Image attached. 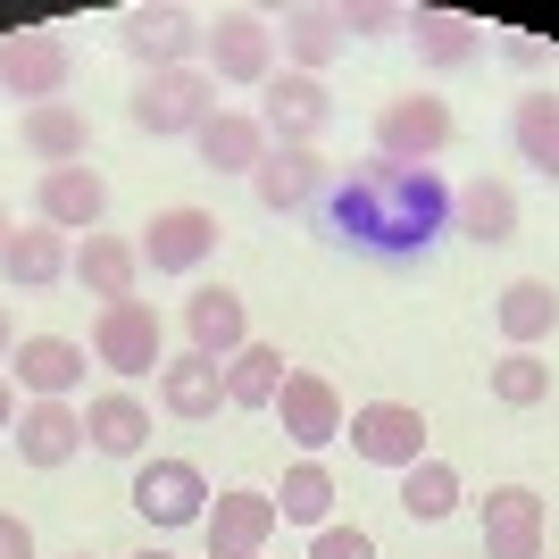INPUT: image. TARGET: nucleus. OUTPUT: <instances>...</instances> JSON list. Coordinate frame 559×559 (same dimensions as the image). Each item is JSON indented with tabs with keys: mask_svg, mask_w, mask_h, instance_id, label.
I'll return each instance as SVG.
<instances>
[{
	"mask_svg": "<svg viewBox=\"0 0 559 559\" xmlns=\"http://www.w3.org/2000/svg\"><path fill=\"white\" fill-rule=\"evenodd\" d=\"M510 142H518V159L535 167V176H551V185H559V93H551V84L518 100V117H510Z\"/></svg>",
	"mask_w": 559,
	"mask_h": 559,
	"instance_id": "31",
	"label": "nucleus"
},
{
	"mask_svg": "<svg viewBox=\"0 0 559 559\" xmlns=\"http://www.w3.org/2000/svg\"><path fill=\"white\" fill-rule=\"evenodd\" d=\"M93 359L109 376H159L167 368V334H159V309L151 301H109L93 318Z\"/></svg>",
	"mask_w": 559,
	"mask_h": 559,
	"instance_id": "8",
	"label": "nucleus"
},
{
	"mask_svg": "<svg viewBox=\"0 0 559 559\" xmlns=\"http://www.w3.org/2000/svg\"><path fill=\"white\" fill-rule=\"evenodd\" d=\"M460 501H467V492H460V467H451V460H435V451H426L418 467H401V510L418 518V526H443Z\"/></svg>",
	"mask_w": 559,
	"mask_h": 559,
	"instance_id": "32",
	"label": "nucleus"
},
{
	"mask_svg": "<svg viewBox=\"0 0 559 559\" xmlns=\"http://www.w3.org/2000/svg\"><path fill=\"white\" fill-rule=\"evenodd\" d=\"M9 343H17V334H9V309H0V359H9Z\"/></svg>",
	"mask_w": 559,
	"mask_h": 559,
	"instance_id": "40",
	"label": "nucleus"
},
{
	"mask_svg": "<svg viewBox=\"0 0 559 559\" xmlns=\"http://www.w3.org/2000/svg\"><path fill=\"white\" fill-rule=\"evenodd\" d=\"M409 25V9H384V0H343V43H384V34H401Z\"/></svg>",
	"mask_w": 559,
	"mask_h": 559,
	"instance_id": "35",
	"label": "nucleus"
},
{
	"mask_svg": "<svg viewBox=\"0 0 559 559\" xmlns=\"http://www.w3.org/2000/svg\"><path fill=\"white\" fill-rule=\"evenodd\" d=\"M485 384H492V401H501V409H535V401L551 393V368H543L535 350H501Z\"/></svg>",
	"mask_w": 559,
	"mask_h": 559,
	"instance_id": "34",
	"label": "nucleus"
},
{
	"mask_svg": "<svg viewBox=\"0 0 559 559\" xmlns=\"http://www.w3.org/2000/svg\"><path fill=\"white\" fill-rule=\"evenodd\" d=\"M267 535H276V492H251V485L217 492L210 518H201L210 559H267Z\"/></svg>",
	"mask_w": 559,
	"mask_h": 559,
	"instance_id": "13",
	"label": "nucleus"
},
{
	"mask_svg": "<svg viewBox=\"0 0 559 559\" xmlns=\"http://www.w3.org/2000/svg\"><path fill=\"white\" fill-rule=\"evenodd\" d=\"M343 435H350V451H359L368 467H393V476L426 460V418L409 409V401H359V409L343 418Z\"/></svg>",
	"mask_w": 559,
	"mask_h": 559,
	"instance_id": "11",
	"label": "nucleus"
},
{
	"mask_svg": "<svg viewBox=\"0 0 559 559\" xmlns=\"http://www.w3.org/2000/svg\"><path fill=\"white\" fill-rule=\"evenodd\" d=\"M84 443H93L100 460H142V443H151V409H142V393H126V384L93 393V401H84Z\"/></svg>",
	"mask_w": 559,
	"mask_h": 559,
	"instance_id": "21",
	"label": "nucleus"
},
{
	"mask_svg": "<svg viewBox=\"0 0 559 559\" xmlns=\"http://www.w3.org/2000/svg\"><path fill=\"white\" fill-rule=\"evenodd\" d=\"M267 418H276L284 435H293V443H301L309 460H318V451H326L334 435H343V418H350V409H343V393H334V384H326L318 368H284V393H276V409H267Z\"/></svg>",
	"mask_w": 559,
	"mask_h": 559,
	"instance_id": "12",
	"label": "nucleus"
},
{
	"mask_svg": "<svg viewBox=\"0 0 559 559\" xmlns=\"http://www.w3.org/2000/svg\"><path fill=\"white\" fill-rule=\"evenodd\" d=\"M217 210H159L151 217V226H142V267H151V276H201V267H210V251H217Z\"/></svg>",
	"mask_w": 559,
	"mask_h": 559,
	"instance_id": "10",
	"label": "nucleus"
},
{
	"mask_svg": "<svg viewBox=\"0 0 559 559\" xmlns=\"http://www.w3.org/2000/svg\"><path fill=\"white\" fill-rule=\"evenodd\" d=\"M276 393H284V350L251 334L226 359V409H276Z\"/></svg>",
	"mask_w": 559,
	"mask_h": 559,
	"instance_id": "30",
	"label": "nucleus"
},
{
	"mask_svg": "<svg viewBox=\"0 0 559 559\" xmlns=\"http://www.w3.org/2000/svg\"><path fill=\"white\" fill-rule=\"evenodd\" d=\"M134 559H176V551H134Z\"/></svg>",
	"mask_w": 559,
	"mask_h": 559,
	"instance_id": "42",
	"label": "nucleus"
},
{
	"mask_svg": "<svg viewBox=\"0 0 559 559\" xmlns=\"http://www.w3.org/2000/svg\"><path fill=\"white\" fill-rule=\"evenodd\" d=\"M134 510H142V526H159V535L201 526V518H210V476L192 460H142L134 467Z\"/></svg>",
	"mask_w": 559,
	"mask_h": 559,
	"instance_id": "9",
	"label": "nucleus"
},
{
	"mask_svg": "<svg viewBox=\"0 0 559 559\" xmlns=\"http://www.w3.org/2000/svg\"><path fill=\"white\" fill-rule=\"evenodd\" d=\"M492 326H501V343H510V350L551 343V334H559V293H551L543 276L501 284V301H492Z\"/></svg>",
	"mask_w": 559,
	"mask_h": 559,
	"instance_id": "26",
	"label": "nucleus"
},
{
	"mask_svg": "<svg viewBox=\"0 0 559 559\" xmlns=\"http://www.w3.org/2000/svg\"><path fill=\"white\" fill-rule=\"evenodd\" d=\"M192 151H201V167H217V176H259V159L276 151L267 142V126H259L251 109H217L201 134H192Z\"/></svg>",
	"mask_w": 559,
	"mask_h": 559,
	"instance_id": "22",
	"label": "nucleus"
},
{
	"mask_svg": "<svg viewBox=\"0 0 559 559\" xmlns=\"http://www.w3.org/2000/svg\"><path fill=\"white\" fill-rule=\"evenodd\" d=\"M201 59H210L217 84H267L276 75V25L259 9H217L210 34H201Z\"/></svg>",
	"mask_w": 559,
	"mask_h": 559,
	"instance_id": "7",
	"label": "nucleus"
},
{
	"mask_svg": "<svg viewBox=\"0 0 559 559\" xmlns=\"http://www.w3.org/2000/svg\"><path fill=\"white\" fill-rule=\"evenodd\" d=\"M451 234H467V242H510V234H518V192L501 185V176L460 185V192H451Z\"/></svg>",
	"mask_w": 559,
	"mask_h": 559,
	"instance_id": "27",
	"label": "nucleus"
},
{
	"mask_svg": "<svg viewBox=\"0 0 559 559\" xmlns=\"http://www.w3.org/2000/svg\"><path fill=\"white\" fill-rule=\"evenodd\" d=\"M251 192H259L267 217H301V210H318V192H326V159H318V151H267Z\"/></svg>",
	"mask_w": 559,
	"mask_h": 559,
	"instance_id": "19",
	"label": "nucleus"
},
{
	"mask_svg": "<svg viewBox=\"0 0 559 559\" xmlns=\"http://www.w3.org/2000/svg\"><path fill=\"white\" fill-rule=\"evenodd\" d=\"M75 559H84V551H75Z\"/></svg>",
	"mask_w": 559,
	"mask_h": 559,
	"instance_id": "43",
	"label": "nucleus"
},
{
	"mask_svg": "<svg viewBox=\"0 0 559 559\" xmlns=\"http://www.w3.org/2000/svg\"><path fill=\"white\" fill-rule=\"evenodd\" d=\"M309 559H376V535H368V526H318Z\"/></svg>",
	"mask_w": 559,
	"mask_h": 559,
	"instance_id": "36",
	"label": "nucleus"
},
{
	"mask_svg": "<svg viewBox=\"0 0 559 559\" xmlns=\"http://www.w3.org/2000/svg\"><path fill=\"white\" fill-rule=\"evenodd\" d=\"M34 217L59 234H100V217H109V176L100 167H50L43 192H34Z\"/></svg>",
	"mask_w": 559,
	"mask_h": 559,
	"instance_id": "16",
	"label": "nucleus"
},
{
	"mask_svg": "<svg viewBox=\"0 0 559 559\" xmlns=\"http://www.w3.org/2000/svg\"><path fill=\"white\" fill-rule=\"evenodd\" d=\"M17 426V393H9V376H0V435Z\"/></svg>",
	"mask_w": 559,
	"mask_h": 559,
	"instance_id": "39",
	"label": "nucleus"
},
{
	"mask_svg": "<svg viewBox=\"0 0 559 559\" xmlns=\"http://www.w3.org/2000/svg\"><path fill=\"white\" fill-rule=\"evenodd\" d=\"M460 134V117H451L443 93H393L376 109V159L384 167H435Z\"/></svg>",
	"mask_w": 559,
	"mask_h": 559,
	"instance_id": "3",
	"label": "nucleus"
},
{
	"mask_svg": "<svg viewBox=\"0 0 559 559\" xmlns=\"http://www.w3.org/2000/svg\"><path fill=\"white\" fill-rule=\"evenodd\" d=\"M75 384H84V343H68V334H25L17 343V393L68 401Z\"/></svg>",
	"mask_w": 559,
	"mask_h": 559,
	"instance_id": "25",
	"label": "nucleus"
},
{
	"mask_svg": "<svg viewBox=\"0 0 559 559\" xmlns=\"http://www.w3.org/2000/svg\"><path fill=\"white\" fill-rule=\"evenodd\" d=\"M326 226H334V242H350V251L418 259L435 234H451V185L435 176V167L359 159L343 185L326 192Z\"/></svg>",
	"mask_w": 559,
	"mask_h": 559,
	"instance_id": "1",
	"label": "nucleus"
},
{
	"mask_svg": "<svg viewBox=\"0 0 559 559\" xmlns=\"http://www.w3.org/2000/svg\"><path fill=\"white\" fill-rule=\"evenodd\" d=\"M409 43H418L426 68H467L476 50H485V25L460 17V9H409V25H401Z\"/></svg>",
	"mask_w": 559,
	"mask_h": 559,
	"instance_id": "28",
	"label": "nucleus"
},
{
	"mask_svg": "<svg viewBox=\"0 0 559 559\" xmlns=\"http://www.w3.org/2000/svg\"><path fill=\"white\" fill-rule=\"evenodd\" d=\"M201 34L210 17H192V9H126L117 17V50L134 59L142 75H167V68H201Z\"/></svg>",
	"mask_w": 559,
	"mask_h": 559,
	"instance_id": "4",
	"label": "nucleus"
},
{
	"mask_svg": "<svg viewBox=\"0 0 559 559\" xmlns=\"http://www.w3.org/2000/svg\"><path fill=\"white\" fill-rule=\"evenodd\" d=\"M68 276L84 284L100 309H109V301H134V284H142V251L126 242V234H84V251H75Z\"/></svg>",
	"mask_w": 559,
	"mask_h": 559,
	"instance_id": "23",
	"label": "nucleus"
},
{
	"mask_svg": "<svg viewBox=\"0 0 559 559\" xmlns=\"http://www.w3.org/2000/svg\"><path fill=\"white\" fill-rule=\"evenodd\" d=\"M151 384H159V409H167L176 426H210L217 409H226V368H217V359H201V350H176Z\"/></svg>",
	"mask_w": 559,
	"mask_h": 559,
	"instance_id": "17",
	"label": "nucleus"
},
{
	"mask_svg": "<svg viewBox=\"0 0 559 559\" xmlns=\"http://www.w3.org/2000/svg\"><path fill=\"white\" fill-rule=\"evenodd\" d=\"M75 251H68V234L43 226V217H25L17 234H9V251H0V276L17 284V293H50V284H68Z\"/></svg>",
	"mask_w": 559,
	"mask_h": 559,
	"instance_id": "20",
	"label": "nucleus"
},
{
	"mask_svg": "<svg viewBox=\"0 0 559 559\" xmlns=\"http://www.w3.org/2000/svg\"><path fill=\"white\" fill-rule=\"evenodd\" d=\"M259 126H267V142L276 151H318V134H326V117H334V100H326V75H267L259 84Z\"/></svg>",
	"mask_w": 559,
	"mask_h": 559,
	"instance_id": "6",
	"label": "nucleus"
},
{
	"mask_svg": "<svg viewBox=\"0 0 559 559\" xmlns=\"http://www.w3.org/2000/svg\"><path fill=\"white\" fill-rule=\"evenodd\" d=\"M185 334H192V350H201V359H217V368H226L234 350L251 343V301H242L234 284H192V293H185Z\"/></svg>",
	"mask_w": 559,
	"mask_h": 559,
	"instance_id": "15",
	"label": "nucleus"
},
{
	"mask_svg": "<svg viewBox=\"0 0 559 559\" xmlns=\"http://www.w3.org/2000/svg\"><path fill=\"white\" fill-rule=\"evenodd\" d=\"M485 518V559H543V492L535 485H492L476 501Z\"/></svg>",
	"mask_w": 559,
	"mask_h": 559,
	"instance_id": "14",
	"label": "nucleus"
},
{
	"mask_svg": "<svg viewBox=\"0 0 559 559\" xmlns=\"http://www.w3.org/2000/svg\"><path fill=\"white\" fill-rule=\"evenodd\" d=\"M0 559H34V526L17 510H0Z\"/></svg>",
	"mask_w": 559,
	"mask_h": 559,
	"instance_id": "38",
	"label": "nucleus"
},
{
	"mask_svg": "<svg viewBox=\"0 0 559 559\" xmlns=\"http://www.w3.org/2000/svg\"><path fill=\"white\" fill-rule=\"evenodd\" d=\"M9 234H17V226H9V210H0V251H9Z\"/></svg>",
	"mask_w": 559,
	"mask_h": 559,
	"instance_id": "41",
	"label": "nucleus"
},
{
	"mask_svg": "<svg viewBox=\"0 0 559 559\" xmlns=\"http://www.w3.org/2000/svg\"><path fill=\"white\" fill-rule=\"evenodd\" d=\"M501 59H510V68H543L551 43H543V34H501Z\"/></svg>",
	"mask_w": 559,
	"mask_h": 559,
	"instance_id": "37",
	"label": "nucleus"
},
{
	"mask_svg": "<svg viewBox=\"0 0 559 559\" xmlns=\"http://www.w3.org/2000/svg\"><path fill=\"white\" fill-rule=\"evenodd\" d=\"M126 117H134L151 142H176V134H201L217 117V75L210 68H167V75H142L134 100H126Z\"/></svg>",
	"mask_w": 559,
	"mask_h": 559,
	"instance_id": "2",
	"label": "nucleus"
},
{
	"mask_svg": "<svg viewBox=\"0 0 559 559\" xmlns=\"http://www.w3.org/2000/svg\"><path fill=\"white\" fill-rule=\"evenodd\" d=\"M9 443H17L25 467H68L75 451H84V409H75V401H25Z\"/></svg>",
	"mask_w": 559,
	"mask_h": 559,
	"instance_id": "18",
	"label": "nucleus"
},
{
	"mask_svg": "<svg viewBox=\"0 0 559 559\" xmlns=\"http://www.w3.org/2000/svg\"><path fill=\"white\" fill-rule=\"evenodd\" d=\"M75 75V50L50 34V25H25V34H0V93L25 100V109H43V100L68 93Z\"/></svg>",
	"mask_w": 559,
	"mask_h": 559,
	"instance_id": "5",
	"label": "nucleus"
},
{
	"mask_svg": "<svg viewBox=\"0 0 559 559\" xmlns=\"http://www.w3.org/2000/svg\"><path fill=\"white\" fill-rule=\"evenodd\" d=\"M276 518H293V526H334V476L318 460H293L284 467V492H276Z\"/></svg>",
	"mask_w": 559,
	"mask_h": 559,
	"instance_id": "33",
	"label": "nucleus"
},
{
	"mask_svg": "<svg viewBox=\"0 0 559 559\" xmlns=\"http://www.w3.org/2000/svg\"><path fill=\"white\" fill-rule=\"evenodd\" d=\"M276 50H284V68H293V75H318L334 50H343V9H284Z\"/></svg>",
	"mask_w": 559,
	"mask_h": 559,
	"instance_id": "29",
	"label": "nucleus"
},
{
	"mask_svg": "<svg viewBox=\"0 0 559 559\" xmlns=\"http://www.w3.org/2000/svg\"><path fill=\"white\" fill-rule=\"evenodd\" d=\"M17 134H25V151L43 159V176H50V167H84V151H93V126H84L75 100H43V109H25Z\"/></svg>",
	"mask_w": 559,
	"mask_h": 559,
	"instance_id": "24",
	"label": "nucleus"
}]
</instances>
